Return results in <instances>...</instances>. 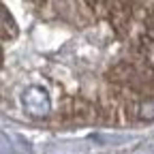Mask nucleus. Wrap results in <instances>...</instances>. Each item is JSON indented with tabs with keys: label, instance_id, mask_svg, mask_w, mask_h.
Listing matches in <instances>:
<instances>
[{
	"label": "nucleus",
	"instance_id": "1",
	"mask_svg": "<svg viewBox=\"0 0 154 154\" xmlns=\"http://www.w3.org/2000/svg\"><path fill=\"white\" fill-rule=\"evenodd\" d=\"M22 105H24L26 113H30L32 118H45L49 113V109H51L49 94L43 88H38V86H30L28 90H24Z\"/></svg>",
	"mask_w": 154,
	"mask_h": 154
}]
</instances>
